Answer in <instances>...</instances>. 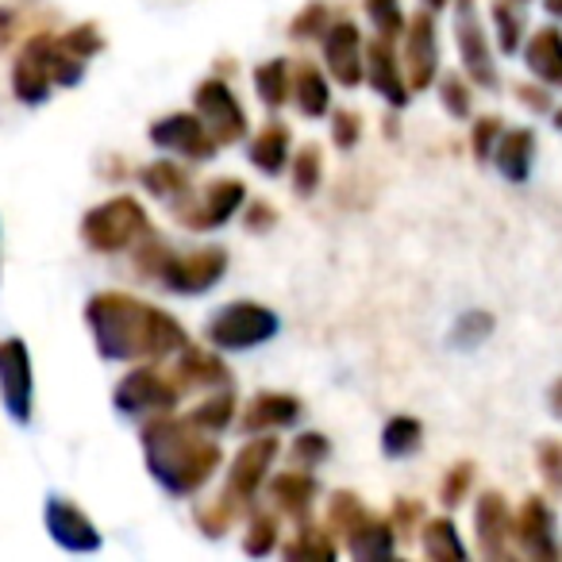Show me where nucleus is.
I'll use <instances>...</instances> for the list:
<instances>
[{"instance_id":"nucleus-51","label":"nucleus","mask_w":562,"mask_h":562,"mask_svg":"<svg viewBox=\"0 0 562 562\" xmlns=\"http://www.w3.org/2000/svg\"><path fill=\"white\" fill-rule=\"evenodd\" d=\"M20 32H24V16L16 9H9V4H0V50L12 47L20 40Z\"/></svg>"},{"instance_id":"nucleus-52","label":"nucleus","mask_w":562,"mask_h":562,"mask_svg":"<svg viewBox=\"0 0 562 562\" xmlns=\"http://www.w3.org/2000/svg\"><path fill=\"white\" fill-rule=\"evenodd\" d=\"M516 97H520L524 109L531 112H554L551 109V93H547L543 86H531V81H524V86H516Z\"/></svg>"},{"instance_id":"nucleus-27","label":"nucleus","mask_w":562,"mask_h":562,"mask_svg":"<svg viewBox=\"0 0 562 562\" xmlns=\"http://www.w3.org/2000/svg\"><path fill=\"white\" fill-rule=\"evenodd\" d=\"M139 186L147 189L150 196H158V201L173 204L178 209L181 201H189V173L181 170L178 162H170V158H158V162H147L139 173Z\"/></svg>"},{"instance_id":"nucleus-30","label":"nucleus","mask_w":562,"mask_h":562,"mask_svg":"<svg viewBox=\"0 0 562 562\" xmlns=\"http://www.w3.org/2000/svg\"><path fill=\"white\" fill-rule=\"evenodd\" d=\"M239 401H235V393H232V385H220L212 397H204L201 405H193L186 413V420L189 424H196L201 431H209V436H220V431L227 428V424L235 420V413H239Z\"/></svg>"},{"instance_id":"nucleus-23","label":"nucleus","mask_w":562,"mask_h":562,"mask_svg":"<svg viewBox=\"0 0 562 562\" xmlns=\"http://www.w3.org/2000/svg\"><path fill=\"white\" fill-rule=\"evenodd\" d=\"M247 158H250V166H255L258 173H266V178H278V173H285V170H290V162H293V135H290V127L281 124V120L266 124L262 132L250 139Z\"/></svg>"},{"instance_id":"nucleus-43","label":"nucleus","mask_w":562,"mask_h":562,"mask_svg":"<svg viewBox=\"0 0 562 562\" xmlns=\"http://www.w3.org/2000/svg\"><path fill=\"white\" fill-rule=\"evenodd\" d=\"M439 101H443L447 116L467 120L474 112V93H470V81L459 78V74H443L439 78Z\"/></svg>"},{"instance_id":"nucleus-57","label":"nucleus","mask_w":562,"mask_h":562,"mask_svg":"<svg viewBox=\"0 0 562 562\" xmlns=\"http://www.w3.org/2000/svg\"><path fill=\"white\" fill-rule=\"evenodd\" d=\"M516 4H528V0H516Z\"/></svg>"},{"instance_id":"nucleus-12","label":"nucleus","mask_w":562,"mask_h":562,"mask_svg":"<svg viewBox=\"0 0 562 562\" xmlns=\"http://www.w3.org/2000/svg\"><path fill=\"white\" fill-rule=\"evenodd\" d=\"M247 204V186L239 178H216L212 186L201 189V196H189L181 201L178 209V220L193 232H212V227H224L227 220H235V212Z\"/></svg>"},{"instance_id":"nucleus-5","label":"nucleus","mask_w":562,"mask_h":562,"mask_svg":"<svg viewBox=\"0 0 562 562\" xmlns=\"http://www.w3.org/2000/svg\"><path fill=\"white\" fill-rule=\"evenodd\" d=\"M278 316L270 313L258 301H232L224 305L204 328V339H209L216 351H255V347L270 344L278 336Z\"/></svg>"},{"instance_id":"nucleus-54","label":"nucleus","mask_w":562,"mask_h":562,"mask_svg":"<svg viewBox=\"0 0 562 562\" xmlns=\"http://www.w3.org/2000/svg\"><path fill=\"white\" fill-rule=\"evenodd\" d=\"M543 9L551 12L554 20H562V0H543Z\"/></svg>"},{"instance_id":"nucleus-2","label":"nucleus","mask_w":562,"mask_h":562,"mask_svg":"<svg viewBox=\"0 0 562 562\" xmlns=\"http://www.w3.org/2000/svg\"><path fill=\"white\" fill-rule=\"evenodd\" d=\"M143 459L158 485L170 497H193L212 482V474L224 462L220 443L189 424L186 416H155L143 428Z\"/></svg>"},{"instance_id":"nucleus-25","label":"nucleus","mask_w":562,"mask_h":562,"mask_svg":"<svg viewBox=\"0 0 562 562\" xmlns=\"http://www.w3.org/2000/svg\"><path fill=\"white\" fill-rule=\"evenodd\" d=\"M524 63L531 78L543 86L562 89V32L559 27H536L524 43Z\"/></svg>"},{"instance_id":"nucleus-21","label":"nucleus","mask_w":562,"mask_h":562,"mask_svg":"<svg viewBox=\"0 0 562 562\" xmlns=\"http://www.w3.org/2000/svg\"><path fill=\"white\" fill-rule=\"evenodd\" d=\"M173 385L181 393L189 390H220V385H232V370L224 367V359H216L204 347L189 344L186 351H178V362H173Z\"/></svg>"},{"instance_id":"nucleus-32","label":"nucleus","mask_w":562,"mask_h":562,"mask_svg":"<svg viewBox=\"0 0 562 562\" xmlns=\"http://www.w3.org/2000/svg\"><path fill=\"white\" fill-rule=\"evenodd\" d=\"M424 443V424L416 416H393L382 428V454L385 459H408Z\"/></svg>"},{"instance_id":"nucleus-42","label":"nucleus","mask_w":562,"mask_h":562,"mask_svg":"<svg viewBox=\"0 0 562 562\" xmlns=\"http://www.w3.org/2000/svg\"><path fill=\"white\" fill-rule=\"evenodd\" d=\"M474 474H477V467H474L470 459L454 462V467L443 474V482H439V505H443V508H459L462 501L470 497V485H474Z\"/></svg>"},{"instance_id":"nucleus-22","label":"nucleus","mask_w":562,"mask_h":562,"mask_svg":"<svg viewBox=\"0 0 562 562\" xmlns=\"http://www.w3.org/2000/svg\"><path fill=\"white\" fill-rule=\"evenodd\" d=\"M316 493H321V482H316V477L308 474V470H301V467L270 477V501H278L281 513L293 516L297 524H305L308 516H313Z\"/></svg>"},{"instance_id":"nucleus-8","label":"nucleus","mask_w":562,"mask_h":562,"mask_svg":"<svg viewBox=\"0 0 562 562\" xmlns=\"http://www.w3.org/2000/svg\"><path fill=\"white\" fill-rule=\"evenodd\" d=\"M278 451L281 447H278V439H273V431H262V436H255L250 443H243V451L232 459V470H227V482H224V490H220V497L243 513V508L255 501V493L266 485Z\"/></svg>"},{"instance_id":"nucleus-11","label":"nucleus","mask_w":562,"mask_h":562,"mask_svg":"<svg viewBox=\"0 0 562 562\" xmlns=\"http://www.w3.org/2000/svg\"><path fill=\"white\" fill-rule=\"evenodd\" d=\"M454 47H459L462 70L474 81L477 89H497V63H493L490 40H485V27L477 20L474 0H454Z\"/></svg>"},{"instance_id":"nucleus-36","label":"nucleus","mask_w":562,"mask_h":562,"mask_svg":"<svg viewBox=\"0 0 562 562\" xmlns=\"http://www.w3.org/2000/svg\"><path fill=\"white\" fill-rule=\"evenodd\" d=\"M493 32H497V47L505 55H516L524 40V12L516 9V0H493Z\"/></svg>"},{"instance_id":"nucleus-13","label":"nucleus","mask_w":562,"mask_h":562,"mask_svg":"<svg viewBox=\"0 0 562 562\" xmlns=\"http://www.w3.org/2000/svg\"><path fill=\"white\" fill-rule=\"evenodd\" d=\"M150 143L162 150H173V155L189 158V162H209L220 150V143L209 135L204 120L196 112H170V116L155 120L150 124Z\"/></svg>"},{"instance_id":"nucleus-45","label":"nucleus","mask_w":562,"mask_h":562,"mask_svg":"<svg viewBox=\"0 0 562 562\" xmlns=\"http://www.w3.org/2000/svg\"><path fill=\"white\" fill-rule=\"evenodd\" d=\"M536 467H539V477H543L547 493L562 497V443L559 439H543V443L536 447Z\"/></svg>"},{"instance_id":"nucleus-16","label":"nucleus","mask_w":562,"mask_h":562,"mask_svg":"<svg viewBox=\"0 0 562 562\" xmlns=\"http://www.w3.org/2000/svg\"><path fill=\"white\" fill-rule=\"evenodd\" d=\"M43 524H47L50 539H55L63 551L70 554H89V551H101V531L97 524L74 505L70 497H47V508H43Z\"/></svg>"},{"instance_id":"nucleus-19","label":"nucleus","mask_w":562,"mask_h":562,"mask_svg":"<svg viewBox=\"0 0 562 562\" xmlns=\"http://www.w3.org/2000/svg\"><path fill=\"white\" fill-rule=\"evenodd\" d=\"M367 86L382 97L390 109H405L413 89L405 78V63H397V50L390 40L378 35L374 43H367Z\"/></svg>"},{"instance_id":"nucleus-14","label":"nucleus","mask_w":562,"mask_h":562,"mask_svg":"<svg viewBox=\"0 0 562 562\" xmlns=\"http://www.w3.org/2000/svg\"><path fill=\"white\" fill-rule=\"evenodd\" d=\"M405 78L413 93H424L428 86H436L439 78V32L431 9L416 12L405 27Z\"/></svg>"},{"instance_id":"nucleus-3","label":"nucleus","mask_w":562,"mask_h":562,"mask_svg":"<svg viewBox=\"0 0 562 562\" xmlns=\"http://www.w3.org/2000/svg\"><path fill=\"white\" fill-rule=\"evenodd\" d=\"M135 273L147 281H158L170 293H209L227 273V250L224 247H196V250H173L155 232L143 243H135Z\"/></svg>"},{"instance_id":"nucleus-49","label":"nucleus","mask_w":562,"mask_h":562,"mask_svg":"<svg viewBox=\"0 0 562 562\" xmlns=\"http://www.w3.org/2000/svg\"><path fill=\"white\" fill-rule=\"evenodd\" d=\"M390 524H393V531H397V539L413 536L416 528H424V505L413 497H397L390 508Z\"/></svg>"},{"instance_id":"nucleus-33","label":"nucleus","mask_w":562,"mask_h":562,"mask_svg":"<svg viewBox=\"0 0 562 562\" xmlns=\"http://www.w3.org/2000/svg\"><path fill=\"white\" fill-rule=\"evenodd\" d=\"M339 554V543H336V531H324V528H313V524H301L297 539L285 543V559L301 562V559H316V562H331Z\"/></svg>"},{"instance_id":"nucleus-35","label":"nucleus","mask_w":562,"mask_h":562,"mask_svg":"<svg viewBox=\"0 0 562 562\" xmlns=\"http://www.w3.org/2000/svg\"><path fill=\"white\" fill-rule=\"evenodd\" d=\"M290 170H293V193L313 196L324 181V150L316 147V143H305V147L293 155Z\"/></svg>"},{"instance_id":"nucleus-47","label":"nucleus","mask_w":562,"mask_h":562,"mask_svg":"<svg viewBox=\"0 0 562 562\" xmlns=\"http://www.w3.org/2000/svg\"><path fill=\"white\" fill-rule=\"evenodd\" d=\"M505 132V120L501 116H477L474 132H470V150H474L477 162H490L493 150H497V139Z\"/></svg>"},{"instance_id":"nucleus-39","label":"nucleus","mask_w":562,"mask_h":562,"mask_svg":"<svg viewBox=\"0 0 562 562\" xmlns=\"http://www.w3.org/2000/svg\"><path fill=\"white\" fill-rule=\"evenodd\" d=\"M331 27V12L324 0H313L297 16L290 20V40L293 43H313V40H324V32Z\"/></svg>"},{"instance_id":"nucleus-20","label":"nucleus","mask_w":562,"mask_h":562,"mask_svg":"<svg viewBox=\"0 0 562 562\" xmlns=\"http://www.w3.org/2000/svg\"><path fill=\"white\" fill-rule=\"evenodd\" d=\"M305 405H301L293 393H281V390H262L243 405L239 416V428L247 436H262V431H278V428H293L301 420Z\"/></svg>"},{"instance_id":"nucleus-10","label":"nucleus","mask_w":562,"mask_h":562,"mask_svg":"<svg viewBox=\"0 0 562 562\" xmlns=\"http://www.w3.org/2000/svg\"><path fill=\"white\" fill-rule=\"evenodd\" d=\"M178 401H181V390L173 385V378L155 367H135L132 374L120 378V385L112 390V405L124 416L170 413Z\"/></svg>"},{"instance_id":"nucleus-6","label":"nucleus","mask_w":562,"mask_h":562,"mask_svg":"<svg viewBox=\"0 0 562 562\" xmlns=\"http://www.w3.org/2000/svg\"><path fill=\"white\" fill-rule=\"evenodd\" d=\"M55 40L58 35L35 32L24 40L16 63H12V93H16L20 104H47V97L55 93Z\"/></svg>"},{"instance_id":"nucleus-48","label":"nucleus","mask_w":562,"mask_h":562,"mask_svg":"<svg viewBox=\"0 0 562 562\" xmlns=\"http://www.w3.org/2000/svg\"><path fill=\"white\" fill-rule=\"evenodd\" d=\"M362 132H367V124H362V116L355 109H336V112H331V143H336L339 150L359 147Z\"/></svg>"},{"instance_id":"nucleus-37","label":"nucleus","mask_w":562,"mask_h":562,"mask_svg":"<svg viewBox=\"0 0 562 562\" xmlns=\"http://www.w3.org/2000/svg\"><path fill=\"white\" fill-rule=\"evenodd\" d=\"M362 9H367V20L374 24V32L382 35V40L397 43L401 35H405L408 20H405V9H401V0H367Z\"/></svg>"},{"instance_id":"nucleus-38","label":"nucleus","mask_w":562,"mask_h":562,"mask_svg":"<svg viewBox=\"0 0 562 562\" xmlns=\"http://www.w3.org/2000/svg\"><path fill=\"white\" fill-rule=\"evenodd\" d=\"M239 508L235 505H227L224 497H212V501H204V505H196L193 508V520H196V528H201V536H209V539H220L227 528H232L235 520H239Z\"/></svg>"},{"instance_id":"nucleus-18","label":"nucleus","mask_w":562,"mask_h":562,"mask_svg":"<svg viewBox=\"0 0 562 562\" xmlns=\"http://www.w3.org/2000/svg\"><path fill=\"white\" fill-rule=\"evenodd\" d=\"M513 524H516V516L508 513V505H505V497L501 493H482L477 497V505H474V536H477V551L485 554V559H493V562H501V559H508L513 554Z\"/></svg>"},{"instance_id":"nucleus-29","label":"nucleus","mask_w":562,"mask_h":562,"mask_svg":"<svg viewBox=\"0 0 562 562\" xmlns=\"http://www.w3.org/2000/svg\"><path fill=\"white\" fill-rule=\"evenodd\" d=\"M255 93L266 109H281L293 97V66L285 58H270V63L255 66Z\"/></svg>"},{"instance_id":"nucleus-40","label":"nucleus","mask_w":562,"mask_h":562,"mask_svg":"<svg viewBox=\"0 0 562 562\" xmlns=\"http://www.w3.org/2000/svg\"><path fill=\"white\" fill-rule=\"evenodd\" d=\"M490 336H493V316L482 313V308H474V313H462L459 324L451 328V347L474 351V347H482Z\"/></svg>"},{"instance_id":"nucleus-44","label":"nucleus","mask_w":562,"mask_h":562,"mask_svg":"<svg viewBox=\"0 0 562 562\" xmlns=\"http://www.w3.org/2000/svg\"><path fill=\"white\" fill-rule=\"evenodd\" d=\"M58 43H63V50H70V55H78V58H97L104 50V32L97 24H74L70 32H63L58 35Z\"/></svg>"},{"instance_id":"nucleus-4","label":"nucleus","mask_w":562,"mask_h":562,"mask_svg":"<svg viewBox=\"0 0 562 562\" xmlns=\"http://www.w3.org/2000/svg\"><path fill=\"white\" fill-rule=\"evenodd\" d=\"M150 235V216L135 196L120 193L109 196L104 204L89 209L81 216V239L97 250V255H120L132 250L135 243H143Z\"/></svg>"},{"instance_id":"nucleus-1","label":"nucleus","mask_w":562,"mask_h":562,"mask_svg":"<svg viewBox=\"0 0 562 562\" xmlns=\"http://www.w3.org/2000/svg\"><path fill=\"white\" fill-rule=\"evenodd\" d=\"M86 324L97 355L109 362H158L189 347V331L166 308L132 293H97L86 305Z\"/></svg>"},{"instance_id":"nucleus-17","label":"nucleus","mask_w":562,"mask_h":562,"mask_svg":"<svg viewBox=\"0 0 562 562\" xmlns=\"http://www.w3.org/2000/svg\"><path fill=\"white\" fill-rule=\"evenodd\" d=\"M554 513L543 497H528L516 513V524H513V539L520 543V551L536 562H554L562 554L559 547V536H554Z\"/></svg>"},{"instance_id":"nucleus-56","label":"nucleus","mask_w":562,"mask_h":562,"mask_svg":"<svg viewBox=\"0 0 562 562\" xmlns=\"http://www.w3.org/2000/svg\"><path fill=\"white\" fill-rule=\"evenodd\" d=\"M551 120H554V127L562 132V109H554V112H551Z\"/></svg>"},{"instance_id":"nucleus-15","label":"nucleus","mask_w":562,"mask_h":562,"mask_svg":"<svg viewBox=\"0 0 562 562\" xmlns=\"http://www.w3.org/2000/svg\"><path fill=\"white\" fill-rule=\"evenodd\" d=\"M324 66L336 78V86L359 89L367 81V47H362V32L351 20H331L324 32Z\"/></svg>"},{"instance_id":"nucleus-26","label":"nucleus","mask_w":562,"mask_h":562,"mask_svg":"<svg viewBox=\"0 0 562 562\" xmlns=\"http://www.w3.org/2000/svg\"><path fill=\"white\" fill-rule=\"evenodd\" d=\"M293 104H297V112L305 120L331 116V89L321 66L313 63L293 66Z\"/></svg>"},{"instance_id":"nucleus-34","label":"nucleus","mask_w":562,"mask_h":562,"mask_svg":"<svg viewBox=\"0 0 562 562\" xmlns=\"http://www.w3.org/2000/svg\"><path fill=\"white\" fill-rule=\"evenodd\" d=\"M367 516H370V508L362 505L359 493H351V490H336V493H331V501H328V528L336 531V536L347 539L362 520H367Z\"/></svg>"},{"instance_id":"nucleus-55","label":"nucleus","mask_w":562,"mask_h":562,"mask_svg":"<svg viewBox=\"0 0 562 562\" xmlns=\"http://www.w3.org/2000/svg\"><path fill=\"white\" fill-rule=\"evenodd\" d=\"M451 0H424V9H431V12H439V9H447Z\"/></svg>"},{"instance_id":"nucleus-9","label":"nucleus","mask_w":562,"mask_h":562,"mask_svg":"<svg viewBox=\"0 0 562 562\" xmlns=\"http://www.w3.org/2000/svg\"><path fill=\"white\" fill-rule=\"evenodd\" d=\"M193 109L220 147L243 143V135H247V112H243L239 97L232 93V86L224 78H204L193 93Z\"/></svg>"},{"instance_id":"nucleus-41","label":"nucleus","mask_w":562,"mask_h":562,"mask_svg":"<svg viewBox=\"0 0 562 562\" xmlns=\"http://www.w3.org/2000/svg\"><path fill=\"white\" fill-rule=\"evenodd\" d=\"M273 547H278V516L255 513L247 531H243V551L255 554V559H266V554H273Z\"/></svg>"},{"instance_id":"nucleus-7","label":"nucleus","mask_w":562,"mask_h":562,"mask_svg":"<svg viewBox=\"0 0 562 562\" xmlns=\"http://www.w3.org/2000/svg\"><path fill=\"white\" fill-rule=\"evenodd\" d=\"M0 405L12 424H32L35 408V367L20 336L0 339Z\"/></svg>"},{"instance_id":"nucleus-46","label":"nucleus","mask_w":562,"mask_h":562,"mask_svg":"<svg viewBox=\"0 0 562 562\" xmlns=\"http://www.w3.org/2000/svg\"><path fill=\"white\" fill-rule=\"evenodd\" d=\"M328 454H331V443L321 431H305V436H297L290 447L293 467H301V470H316L321 462H328Z\"/></svg>"},{"instance_id":"nucleus-24","label":"nucleus","mask_w":562,"mask_h":562,"mask_svg":"<svg viewBox=\"0 0 562 562\" xmlns=\"http://www.w3.org/2000/svg\"><path fill=\"white\" fill-rule=\"evenodd\" d=\"M493 162H497L501 178L520 186L531 178V162H536V132L531 127H505L493 150Z\"/></svg>"},{"instance_id":"nucleus-50","label":"nucleus","mask_w":562,"mask_h":562,"mask_svg":"<svg viewBox=\"0 0 562 562\" xmlns=\"http://www.w3.org/2000/svg\"><path fill=\"white\" fill-rule=\"evenodd\" d=\"M243 224H247V232H270V227L278 224V209L266 201L243 204Z\"/></svg>"},{"instance_id":"nucleus-31","label":"nucleus","mask_w":562,"mask_h":562,"mask_svg":"<svg viewBox=\"0 0 562 562\" xmlns=\"http://www.w3.org/2000/svg\"><path fill=\"white\" fill-rule=\"evenodd\" d=\"M420 547H424V554L436 559V562H462L467 559V543L459 539V528H454L447 516H439V520H424Z\"/></svg>"},{"instance_id":"nucleus-28","label":"nucleus","mask_w":562,"mask_h":562,"mask_svg":"<svg viewBox=\"0 0 562 562\" xmlns=\"http://www.w3.org/2000/svg\"><path fill=\"white\" fill-rule=\"evenodd\" d=\"M393 547H397V531H393L390 520H382V516H374V513H370L367 520H362L359 528L347 536V551H351L359 562L390 559Z\"/></svg>"},{"instance_id":"nucleus-53","label":"nucleus","mask_w":562,"mask_h":562,"mask_svg":"<svg viewBox=\"0 0 562 562\" xmlns=\"http://www.w3.org/2000/svg\"><path fill=\"white\" fill-rule=\"evenodd\" d=\"M547 408H551L554 420H562V378L547 390Z\"/></svg>"}]
</instances>
